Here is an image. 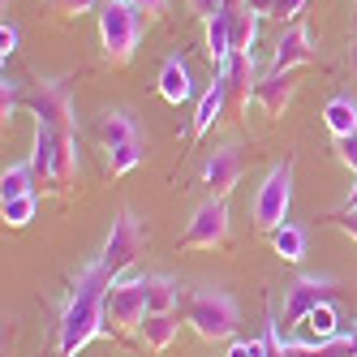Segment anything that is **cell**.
I'll use <instances>...</instances> for the list:
<instances>
[{
  "instance_id": "obj_1",
  "label": "cell",
  "mask_w": 357,
  "mask_h": 357,
  "mask_svg": "<svg viewBox=\"0 0 357 357\" xmlns=\"http://www.w3.org/2000/svg\"><path fill=\"white\" fill-rule=\"evenodd\" d=\"M116 280L99 267V259H91L78 275H73L69 301L61 310V327H56V353L61 357H78L99 331H104V297Z\"/></svg>"
},
{
  "instance_id": "obj_2",
  "label": "cell",
  "mask_w": 357,
  "mask_h": 357,
  "mask_svg": "<svg viewBox=\"0 0 357 357\" xmlns=\"http://www.w3.org/2000/svg\"><path fill=\"white\" fill-rule=\"evenodd\" d=\"M146 17L134 0H104L99 5V43H104V61L108 65H130L138 43H142Z\"/></svg>"
},
{
  "instance_id": "obj_3",
  "label": "cell",
  "mask_w": 357,
  "mask_h": 357,
  "mask_svg": "<svg viewBox=\"0 0 357 357\" xmlns=\"http://www.w3.org/2000/svg\"><path fill=\"white\" fill-rule=\"evenodd\" d=\"M185 319L194 327V336H202V340L215 344V340H233L237 336L241 310H237L233 293H224V289H198V293H190Z\"/></svg>"
},
{
  "instance_id": "obj_4",
  "label": "cell",
  "mask_w": 357,
  "mask_h": 357,
  "mask_svg": "<svg viewBox=\"0 0 357 357\" xmlns=\"http://www.w3.org/2000/svg\"><path fill=\"white\" fill-rule=\"evenodd\" d=\"M146 280L142 275H121L104 297V331L108 336H134L146 323Z\"/></svg>"
},
{
  "instance_id": "obj_5",
  "label": "cell",
  "mask_w": 357,
  "mask_h": 357,
  "mask_svg": "<svg viewBox=\"0 0 357 357\" xmlns=\"http://www.w3.org/2000/svg\"><path fill=\"white\" fill-rule=\"evenodd\" d=\"M289 202H293V160L275 164L263 176L259 194H254V207H250L254 228H259V233H275V228H284L289 224Z\"/></svg>"
},
{
  "instance_id": "obj_6",
  "label": "cell",
  "mask_w": 357,
  "mask_h": 357,
  "mask_svg": "<svg viewBox=\"0 0 357 357\" xmlns=\"http://www.w3.org/2000/svg\"><path fill=\"white\" fill-rule=\"evenodd\" d=\"M142 245H146V228H142V220H138L134 211H121V215L112 220V233H108L104 250H99V267H104L112 280H121L125 271L134 267V259L142 254Z\"/></svg>"
},
{
  "instance_id": "obj_7",
  "label": "cell",
  "mask_w": 357,
  "mask_h": 357,
  "mask_svg": "<svg viewBox=\"0 0 357 357\" xmlns=\"http://www.w3.org/2000/svg\"><path fill=\"white\" fill-rule=\"evenodd\" d=\"M22 104L35 112V121L52 125V130H61V134H78V125H73V91H69L65 78L39 82L26 99H22Z\"/></svg>"
},
{
  "instance_id": "obj_8",
  "label": "cell",
  "mask_w": 357,
  "mask_h": 357,
  "mask_svg": "<svg viewBox=\"0 0 357 357\" xmlns=\"http://www.w3.org/2000/svg\"><path fill=\"white\" fill-rule=\"evenodd\" d=\"M228 228H233V220H228V202L211 194V198L194 211V220H190V228H185L181 245H185V250H215V245L228 241Z\"/></svg>"
},
{
  "instance_id": "obj_9",
  "label": "cell",
  "mask_w": 357,
  "mask_h": 357,
  "mask_svg": "<svg viewBox=\"0 0 357 357\" xmlns=\"http://www.w3.org/2000/svg\"><path fill=\"white\" fill-rule=\"evenodd\" d=\"M331 297H336V280L331 275H297L284 289V323H305V314H314Z\"/></svg>"
},
{
  "instance_id": "obj_10",
  "label": "cell",
  "mask_w": 357,
  "mask_h": 357,
  "mask_svg": "<svg viewBox=\"0 0 357 357\" xmlns=\"http://www.w3.org/2000/svg\"><path fill=\"white\" fill-rule=\"evenodd\" d=\"M241 168H245L241 146L237 142H224V146H215L211 155H207V164H202V181L211 185L215 198H228V190L241 181Z\"/></svg>"
},
{
  "instance_id": "obj_11",
  "label": "cell",
  "mask_w": 357,
  "mask_h": 357,
  "mask_svg": "<svg viewBox=\"0 0 357 357\" xmlns=\"http://www.w3.org/2000/svg\"><path fill=\"white\" fill-rule=\"evenodd\" d=\"M310 61H314L310 26H305V22H293V26L280 35V43H275V56H271L267 73H293V65H310Z\"/></svg>"
},
{
  "instance_id": "obj_12",
  "label": "cell",
  "mask_w": 357,
  "mask_h": 357,
  "mask_svg": "<svg viewBox=\"0 0 357 357\" xmlns=\"http://www.w3.org/2000/svg\"><path fill=\"white\" fill-rule=\"evenodd\" d=\"M293 95H297L293 73H267V78H259V86H254V99L263 104L267 116H284V108L293 104Z\"/></svg>"
},
{
  "instance_id": "obj_13",
  "label": "cell",
  "mask_w": 357,
  "mask_h": 357,
  "mask_svg": "<svg viewBox=\"0 0 357 357\" xmlns=\"http://www.w3.org/2000/svg\"><path fill=\"white\" fill-rule=\"evenodd\" d=\"M56 151H61V130H52V125L35 121V146H31V168L39 176V185L47 181L52 185V172H56Z\"/></svg>"
},
{
  "instance_id": "obj_14",
  "label": "cell",
  "mask_w": 357,
  "mask_h": 357,
  "mask_svg": "<svg viewBox=\"0 0 357 357\" xmlns=\"http://www.w3.org/2000/svg\"><path fill=\"white\" fill-rule=\"evenodd\" d=\"M228 56H233V9H220L215 17H207V61L215 73H224Z\"/></svg>"
},
{
  "instance_id": "obj_15",
  "label": "cell",
  "mask_w": 357,
  "mask_h": 357,
  "mask_svg": "<svg viewBox=\"0 0 357 357\" xmlns=\"http://www.w3.org/2000/svg\"><path fill=\"white\" fill-rule=\"evenodd\" d=\"M220 78L228 82V95H233L241 108H250V99H254V86H259V82H254V52H233V56H228V65H224V73H220Z\"/></svg>"
},
{
  "instance_id": "obj_16",
  "label": "cell",
  "mask_w": 357,
  "mask_h": 357,
  "mask_svg": "<svg viewBox=\"0 0 357 357\" xmlns=\"http://www.w3.org/2000/svg\"><path fill=\"white\" fill-rule=\"evenodd\" d=\"M160 95L168 99V104H176V108H181L185 99L194 95L190 69H185V61H181V56H168V61H164V69H160Z\"/></svg>"
},
{
  "instance_id": "obj_17",
  "label": "cell",
  "mask_w": 357,
  "mask_h": 357,
  "mask_svg": "<svg viewBox=\"0 0 357 357\" xmlns=\"http://www.w3.org/2000/svg\"><path fill=\"white\" fill-rule=\"evenodd\" d=\"M138 138H142V130H138V121L125 112V108L99 116V142H104L108 151L112 146H125V142H138Z\"/></svg>"
},
{
  "instance_id": "obj_18",
  "label": "cell",
  "mask_w": 357,
  "mask_h": 357,
  "mask_svg": "<svg viewBox=\"0 0 357 357\" xmlns=\"http://www.w3.org/2000/svg\"><path fill=\"white\" fill-rule=\"evenodd\" d=\"M340 319H336V305H319L314 314H305V340H297V344H310V349H319V344H331V340H340V327H336Z\"/></svg>"
},
{
  "instance_id": "obj_19",
  "label": "cell",
  "mask_w": 357,
  "mask_h": 357,
  "mask_svg": "<svg viewBox=\"0 0 357 357\" xmlns=\"http://www.w3.org/2000/svg\"><path fill=\"white\" fill-rule=\"evenodd\" d=\"M146 280V310L151 314H176V301H181V284L172 275H142Z\"/></svg>"
},
{
  "instance_id": "obj_20",
  "label": "cell",
  "mask_w": 357,
  "mask_h": 357,
  "mask_svg": "<svg viewBox=\"0 0 357 357\" xmlns=\"http://www.w3.org/2000/svg\"><path fill=\"white\" fill-rule=\"evenodd\" d=\"M224 104H228V82L215 73V82L207 86V95L198 99V116H194V138H202L211 130V125L220 121V112H224Z\"/></svg>"
},
{
  "instance_id": "obj_21",
  "label": "cell",
  "mask_w": 357,
  "mask_h": 357,
  "mask_svg": "<svg viewBox=\"0 0 357 357\" xmlns=\"http://www.w3.org/2000/svg\"><path fill=\"white\" fill-rule=\"evenodd\" d=\"M35 185H39V176H35L31 160L9 164L5 172H0V202H9V198H26V194H35Z\"/></svg>"
},
{
  "instance_id": "obj_22",
  "label": "cell",
  "mask_w": 357,
  "mask_h": 357,
  "mask_svg": "<svg viewBox=\"0 0 357 357\" xmlns=\"http://www.w3.org/2000/svg\"><path fill=\"white\" fill-rule=\"evenodd\" d=\"M176 336H181V319H176V314H146V323H142V340H146V349L164 353Z\"/></svg>"
},
{
  "instance_id": "obj_23",
  "label": "cell",
  "mask_w": 357,
  "mask_h": 357,
  "mask_svg": "<svg viewBox=\"0 0 357 357\" xmlns=\"http://www.w3.org/2000/svg\"><path fill=\"white\" fill-rule=\"evenodd\" d=\"M323 125L331 130V138H344V134H357V104L349 95H336L331 104L323 108Z\"/></svg>"
},
{
  "instance_id": "obj_24",
  "label": "cell",
  "mask_w": 357,
  "mask_h": 357,
  "mask_svg": "<svg viewBox=\"0 0 357 357\" xmlns=\"http://www.w3.org/2000/svg\"><path fill=\"white\" fill-rule=\"evenodd\" d=\"M82 160H78V134H61V151H56V172H52V185H69L78 176Z\"/></svg>"
},
{
  "instance_id": "obj_25",
  "label": "cell",
  "mask_w": 357,
  "mask_h": 357,
  "mask_svg": "<svg viewBox=\"0 0 357 357\" xmlns=\"http://www.w3.org/2000/svg\"><path fill=\"white\" fill-rule=\"evenodd\" d=\"M271 245H275V254L284 263H301L305 259V233L297 224H284V228H275L271 233Z\"/></svg>"
},
{
  "instance_id": "obj_26",
  "label": "cell",
  "mask_w": 357,
  "mask_h": 357,
  "mask_svg": "<svg viewBox=\"0 0 357 357\" xmlns=\"http://www.w3.org/2000/svg\"><path fill=\"white\" fill-rule=\"evenodd\" d=\"M142 160H146V142L142 138L138 142H125V146H112L108 151V172L112 176H125V172H134Z\"/></svg>"
},
{
  "instance_id": "obj_27",
  "label": "cell",
  "mask_w": 357,
  "mask_h": 357,
  "mask_svg": "<svg viewBox=\"0 0 357 357\" xmlns=\"http://www.w3.org/2000/svg\"><path fill=\"white\" fill-rule=\"evenodd\" d=\"M254 35H259V17L250 9H233V52H254Z\"/></svg>"
},
{
  "instance_id": "obj_28",
  "label": "cell",
  "mask_w": 357,
  "mask_h": 357,
  "mask_svg": "<svg viewBox=\"0 0 357 357\" xmlns=\"http://www.w3.org/2000/svg\"><path fill=\"white\" fill-rule=\"evenodd\" d=\"M35 207H39V194H26V198H9L0 202V215H5L9 228H26L35 220Z\"/></svg>"
},
{
  "instance_id": "obj_29",
  "label": "cell",
  "mask_w": 357,
  "mask_h": 357,
  "mask_svg": "<svg viewBox=\"0 0 357 357\" xmlns=\"http://www.w3.org/2000/svg\"><path fill=\"white\" fill-rule=\"evenodd\" d=\"M22 99H26V95H22L17 78H5V86H0V116H5V121H13V112L22 108Z\"/></svg>"
},
{
  "instance_id": "obj_30",
  "label": "cell",
  "mask_w": 357,
  "mask_h": 357,
  "mask_svg": "<svg viewBox=\"0 0 357 357\" xmlns=\"http://www.w3.org/2000/svg\"><path fill=\"white\" fill-rule=\"evenodd\" d=\"M336 155H340V164H344L349 172H357V134L336 138Z\"/></svg>"
},
{
  "instance_id": "obj_31",
  "label": "cell",
  "mask_w": 357,
  "mask_h": 357,
  "mask_svg": "<svg viewBox=\"0 0 357 357\" xmlns=\"http://www.w3.org/2000/svg\"><path fill=\"white\" fill-rule=\"evenodd\" d=\"M61 17H82V13H91L95 9V0H47Z\"/></svg>"
},
{
  "instance_id": "obj_32",
  "label": "cell",
  "mask_w": 357,
  "mask_h": 357,
  "mask_svg": "<svg viewBox=\"0 0 357 357\" xmlns=\"http://www.w3.org/2000/svg\"><path fill=\"white\" fill-rule=\"evenodd\" d=\"M305 5H310V0H275V5H271V17H275V22H293V17H301Z\"/></svg>"
},
{
  "instance_id": "obj_33",
  "label": "cell",
  "mask_w": 357,
  "mask_h": 357,
  "mask_svg": "<svg viewBox=\"0 0 357 357\" xmlns=\"http://www.w3.org/2000/svg\"><path fill=\"white\" fill-rule=\"evenodd\" d=\"M228 357H267V336L263 340H233Z\"/></svg>"
},
{
  "instance_id": "obj_34",
  "label": "cell",
  "mask_w": 357,
  "mask_h": 357,
  "mask_svg": "<svg viewBox=\"0 0 357 357\" xmlns=\"http://www.w3.org/2000/svg\"><path fill=\"white\" fill-rule=\"evenodd\" d=\"M17 52V26H13V22H5V26H0V56H13Z\"/></svg>"
},
{
  "instance_id": "obj_35",
  "label": "cell",
  "mask_w": 357,
  "mask_h": 357,
  "mask_svg": "<svg viewBox=\"0 0 357 357\" xmlns=\"http://www.w3.org/2000/svg\"><path fill=\"white\" fill-rule=\"evenodd\" d=\"M331 224H336L349 241H357V211H336V215H331Z\"/></svg>"
},
{
  "instance_id": "obj_36",
  "label": "cell",
  "mask_w": 357,
  "mask_h": 357,
  "mask_svg": "<svg viewBox=\"0 0 357 357\" xmlns=\"http://www.w3.org/2000/svg\"><path fill=\"white\" fill-rule=\"evenodd\" d=\"M190 9H194L198 17H215V13L228 9V5H224V0H190Z\"/></svg>"
},
{
  "instance_id": "obj_37",
  "label": "cell",
  "mask_w": 357,
  "mask_h": 357,
  "mask_svg": "<svg viewBox=\"0 0 357 357\" xmlns=\"http://www.w3.org/2000/svg\"><path fill=\"white\" fill-rule=\"evenodd\" d=\"M271 5L275 0H241V9H250L254 17H271Z\"/></svg>"
},
{
  "instance_id": "obj_38",
  "label": "cell",
  "mask_w": 357,
  "mask_h": 357,
  "mask_svg": "<svg viewBox=\"0 0 357 357\" xmlns=\"http://www.w3.org/2000/svg\"><path fill=\"white\" fill-rule=\"evenodd\" d=\"M134 5L142 9V17H160L168 9V0H134Z\"/></svg>"
},
{
  "instance_id": "obj_39",
  "label": "cell",
  "mask_w": 357,
  "mask_h": 357,
  "mask_svg": "<svg viewBox=\"0 0 357 357\" xmlns=\"http://www.w3.org/2000/svg\"><path fill=\"white\" fill-rule=\"evenodd\" d=\"M349 69H353V78H357V35H353V43H349Z\"/></svg>"
},
{
  "instance_id": "obj_40",
  "label": "cell",
  "mask_w": 357,
  "mask_h": 357,
  "mask_svg": "<svg viewBox=\"0 0 357 357\" xmlns=\"http://www.w3.org/2000/svg\"><path fill=\"white\" fill-rule=\"evenodd\" d=\"M344 211H357V185H353V194H349V202H344Z\"/></svg>"
},
{
  "instance_id": "obj_41",
  "label": "cell",
  "mask_w": 357,
  "mask_h": 357,
  "mask_svg": "<svg viewBox=\"0 0 357 357\" xmlns=\"http://www.w3.org/2000/svg\"><path fill=\"white\" fill-rule=\"evenodd\" d=\"M349 340H353V357H357V331H353V336H349Z\"/></svg>"
}]
</instances>
